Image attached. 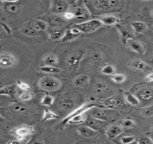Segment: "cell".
<instances>
[{"label": "cell", "mask_w": 153, "mask_h": 144, "mask_svg": "<svg viewBox=\"0 0 153 144\" xmlns=\"http://www.w3.org/2000/svg\"><path fill=\"white\" fill-rule=\"evenodd\" d=\"M89 112L91 114V117L106 123L117 119L119 115V112L115 110V109H109L101 106L93 107L89 111Z\"/></svg>", "instance_id": "obj_1"}, {"label": "cell", "mask_w": 153, "mask_h": 144, "mask_svg": "<svg viewBox=\"0 0 153 144\" xmlns=\"http://www.w3.org/2000/svg\"><path fill=\"white\" fill-rule=\"evenodd\" d=\"M92 5V7L96 11H110L118 10L123 7V2L119 0H98V1H87Z\"/></svg>", "instance_id": "obj_2"}, {"label": "cell", "mask_w": 153, "mask_h": 144, "mask_svg": "<svg viewBox=\"0 0 153 144\" xmlns=\"http://www.w3.org/2000/svg\"><path fill=\"white\" fill-rule=\"evenodd\" d=\"M62 86V82L59 79L51 76H45L38 80L40 89L46 92H54Z\"/></svg>", "instance_id": "obj_3"}, {"label": "cell", "mask_w": 153, "mask_h": 144, "mask_svg": "<svg viewBox=\"0 0 153 144\" xmlns=\"http://www.w3.org/2000/svg\"><path fill=\"white\" fill-rule=\"evenodd\" d=\"M102 22L100 21L99 18L92 19V20H88V21L79 22L76 24L74 27H76L80 32L82 33H90L98 30L99 28L102 27Z\"/></svg>", "instance_id": "obj_4"}, {"label": "cell", "mask_w": 153, "mask_h": 144, "mask_svg": "<svg viewBox=\"0 0 153 144\" xmlns=\"http://www.w3.org/2000/svg\"><path fill=\"white\" fill-rule=\"evenodd\" d=\"M35 128L32 126H28V125H23V126H19L18 128H15L13 131V134L24 143L25 140L28 139V138L33 135L35 133Z\"/></svg>", "instance_id": "obj_5"}, {"label": "cell", "mask_w": 153, "mask_h": 144, "mask_svg": "<svg viewBox=\"0 0 153 144\" xmlns=\"http://www.w3.org/2000/svg\"><path fill=\"white\" fill-rule=\"evenodd\" d=\"M85 55V52L81 50L74 52L71 53L70 55L67 57V66L68 69L72 72H74L76 68L79 66V63L81 62L82 59L83 58Z\"/></svg>", "instance_id": "obj_6"}, {"label": "cell", "mask_w": 153, "mask_h": 144, "mask_svg": "<svg viewBox=\"0 0 153 144\" xmlns=\"http://www.w3.org/2000/svg\"><path fill=\"white\" fill-rule=\"evenodd\" d=\"M69 4L65 0H55L51 1V10L55 15H62L64 13L69 11Z\"/></svg>", "instance_id": "obj_7"}, {"label": "cell", "mask_w": 153, "mask_h": 144, "mask_svg": "<svg viewBox=\"0 0 153 144\" xmlns=\"http://www.w3.org/2000/svg\"><path fill=\"white\" fill-rule=\"evenodd\" d=\"M128 66L134 69V70L138 71V72H151L152 70V67L149 65L148 64L146 63L144 61L141 59H135L131 60L128 63Z\"/></svg>", "instance_id": "obj_8"}, {"label": "cell", "mask_w": 153, "mask_h": 144, "mask_svg": "<svg viewBox=\"0 0 153 144\" xmlns=\"http://www.w3.org/2000/svg\"><path fill=\"white\" fill-rule=\"evenodd\" d=\"M17 63V59L12 53H2L0 55V66L1 68L10 69Z\"/></svg>", "instance_id": "obj_9"}, {"label": "cell", "mask_w": 153, "mask_h": 144, "mask_svg": "<svg viewBox=\"0 0 153 144\" xmlns=\"http://www.w3.org/2000/svg\"><path fill=\"white\" fill-rule=\"evenodd\" d=\"M98 107V105H95L94 103H90V102H87V103L83 104V105H81L80 107H77V108L75 109V110H73L70 114H69L64 119V120H62V123L64 124V123H65L66 121H67L69 118L74 117V116L89 112L92 108H93V107Z\"/></svg>", "instance_id": "obj_10"}, {"label": "cell", "mask_w": 153, "mask_h": 144, "mask_svg": "<svg viewBox=\"0 0 153 144\" xmlns=\"http://www.w3.org/2000/svg\"><path fill=\"white\" fill-rule=\"evenodd\" d=\"M125 45L127 46L128 48H129L132 51L135 52L137 54L143 55L145 54V49L143 45L141 43L140 41L134 39L133 38L129 37L125 41Z\"/></svg>", "instance_id": "obj_11"}, {"label": "cell", "mask_w": 153, "mask_h": 144, "mask_svg": "<svg viewBox=\"0 0 153 144\" xmlns=\"http://www.w3.org/2000/svg\"><path fill=\"white\" fill-rule=\"evenodd\" d=\"M105 124H106V122H104V121L95 118L93 117H88V119H87V120L85 123V126L91 128L92 129H93L94 131L97 132L102 131L103 128L105 126Z\"/></svg>", "instance_id": "obj_12"}, {"label": "cell", "mask_w": 153, "mask_h": 144, "mask_svg": "<svg viewBox=\"0 0 153 144\" xmlns=\"http://www.w3.org/2000/svg\"><path fill=\"white\" fill-rule=\"evenodd\" d=\"M123 105V100L118 96H112L102 102V105L106 108L115 109L121 107Z\"/></svg>", "instance_id": "obj_13"}, {"label": "cell", "mask_w": 153, "mask_h": 144, "mask_svg": "<svg viewBox=\"0 0 153 144\" xmlns=\"http://www.w3.org/2000/svg\"><path fill=\"white\" fill-rule=\"evenodd\" d=\"M3 8L7 13L10 14H17L20 10V4L19 1H1Z\"/></svg>", "instance_id": "obj_14"}, {"label": "cell", "mask_w": 153, "mask_h": 144, "mask_svg": "<svg viewBox=\"0 0 153 144\" xmlns=\"http://www.w3.org/2000/svg\"><path fill=\"white\" fill-rule=\"evenodd\" d=\"M122 126L118 125H111L105 130V135L109 139H115L122 133Z\"/></svg>", "instance_id": "obj_15"}, {"label": "cell", "mask_w": 153, "mask_h": 144, "mask_svg": "<svg viewBox=\"0 0 153 144\" xmlns=\"http://www.w3.org/2000/svg\"><path fill=\"white\" fill-rule=\"evenodd\" d=\"M77 133L79 136L84 138H93L98 135V132L85 125L79 126L77 128Z\"/></svg>", "instance_id": "obj_16"}, {"label": "cell", "mask_w": 153, "mask_h": 144, "mask_svg": "<svg viewBox=\"0 0 153 144\" xmlns=\"http://www.w3.org/2000/svg\"><path fill=\"white\" fill-rule=\"evenodd\" d=\"M81 34L82 32L78 30L76 27H71V28L67 29V30H66L64 36L61 41H62V42H68V41H72V40L76 39V38L79 37V35H81Z\"/></svg>", "instance_id": "obj_17"}, {"label": "cell", "mask_w": 153, "mask_h": 144, "mask_svg": "<svg viewBox=\"0 0 153 144\" xmlns=\"http://www.w3.org/2000/svg\"><path fill=\"white\" fill-rule=\"evenodd\" d=\"M137 97L140 100V102H147L153 100V89L150 88H145L141 89L137 94Z\"/></svg>", "instance_id": "obj_18"}, {"label": "cell", "mask_w": 153, "mask_h": 144, "mask_svg": "<svg viewBox=\"0 0 153 144\" xmlns=\"http://www.w3.org/2000/svg\"><path fill=\"white\" fill-rule=\"evenodd\" d=\"M100 21L102 22V25L107 26H112L115 25L119 23V19L115 15H111V14H105L102 15L99 17Z\"/></svg>", "instance_id": "obj_19"}, {"label": "cell", "mask_w": 153, "mask_h": 144, "mask_svg": "<svg viewBox=\"0 0 153 144\" xmlns=\"http://www.w3.org/2000/svg\"><path fill=\"white\" fill-rule=\"evenodd\" d=\"M66 30L62 27L52 28L49 33V38L52 41H61L64 36Z\"/></svg>", "instance_id": "obj_20"}, {"label": "cell", "mask_w": 153, "mask_h": 144, "mask_svg": "<svg viewBox=\"0 0 153 144\" xmlns=\"http://www.w3.org/2000/svg\"><path fill=\"white\" fill-rule=\"evenodd\" d=\"M64 19L62 16H60L59 15H55L53 14L51 16L48 17V20L47 23L48 25H51L53 28H58V27H62L63 25Z\"/></svg>", "instance_id": "obj_21"}, {"label": "cell", "mask_w": 153, "mask_h": 144, "mask_svg": "<svg viewBox=\"0 0 153 144\" xmlns=\"http://www.w3.org/2000/svg\"><path fill=\"white\" fill-rule=\"evenodd\" d=\"M88 119V116H87V112L82 113L80 114H77V115L74 116V117L69 118L68 120L66 121L64 124L67 125H79L85 123V121Z\"/></svg>", "instance_id": "obj_22"}, {"label": "cell", "mask_w": 153, "mask_h": 144, "mask_svg": "<svg viewBox=\"0 0 153 144\" xmlns=\"http://www.w3.org/2000/svg\"><path fill=\"white\" fill-rule=\"evenodd\" d=\"M32 25L35 29V30H36L38 34L46 31L48 27V24L47 23V22L44 21V20H39V19L33 20Z\"/></svg>", "instance_id": "obj_23"}, {"label": "cell", "mask_w": 153, "mask_h": 144, "mask_svg": "<svg viewBox=\"0 0 153 144\" xmlns=\"http://www.w3.org/2000/svg\"><path fill=\"white\" fill-rule=\"evenodd\" d=\"M42 62L44 66H56L58 64L59 58L53 53H48L44 55L43 58Z\"/></svg>", "instance_id": "obj_24"}, {"label": "cell", "mask_w": 153, "mask_h": 144, "mask_svg": "<svg viewBox=\"0 0 153 144\" xmlns=\"http://www.w3.org/2000/svg\"><path fill=\"white\" fill-rule=\"evenodd\" d=\"M124 100L128 105L131 106H138L140 104V101L137 95H134V94L130 92L126 91L124 92Z\"/></svg>", "instance_id": "obj_25"}, {"label": "cell", "mask_w": 153, "mask_h": 144, "mask_svg": "<svg viewBox=\"0 0 153 144\" xmlns=\"http://www.w3.org/2000/svg\"><path fill=\"white\" fill-rule=\"evenodd\" d=\"M131 27L136 33L142 34L147 30V25L145 22L142 21H134L131 23Z\"/></svg>", "instance_id": "obj_26"}, {"label": "cell", "mask_w": 153, "mask_h": 144, "mask_svg": "<svg viewBox=\"0 0 153 144\" xmlns=\"http://www.w3.org/2000/svg\"><path fill=\"white\" fill-rule=\"evenodd\" d=\"M109 87L108 85L104 81H98L95 83L93 86V91L97 95H102V94L105 93L108 90Z\"/></svg>", "instance_id": "obj_27"}, {"label": "cell", "mask_w": 153, "mask_h": 144, "mask_svg": "<svg viewBox=\"0 0 153 144\" xmlns=\"http://www.w3.org/2000/svg\"><path fill=\"white\" fill-rule=\"evenodd\" d=\"M16 92V86L15 84L7 85L0 89V95L1 96L13 97Z\"/></svg>", "instance_id": "obj_28"}, {"label": "cell", "mask_w": 153, "mask_h": 144, "mask_svg": "<svg viewBox=\"0 0 153 144\" xmlns=\"http://www.w3.org/2000/svg\"><path fill=\"white\" fill-rule=\"evenodd\" d=\"M89 81V76L87 74H81L74 78L73 80V84L76 87H82Z\"/></svg>", "instance_id": "obj_29"}, {"label": "cell", "mask_w": 153, "mask_h": 144, "mask_svg": "<svg viewBox=\"0 0 153 144\" xmlns=\"http://www.w3.org/2000/svg\"><path fill=\"white\" fill-rule=\"evenodd\" d=\"M22 34H24L26 36H28V37H34V36L38 35V34L35 29L33 28L32 25V21L27 22L25 24V25L24 26V27L22 30Z\"/></svg>", "instance_id": "obj_30"}, {"label": "cell", "mask_w": 153, "mask_h": 144, "mask_svg": "<svg viewBox=\"0 0 153 144\" xmlns=\"http://www.w3.org/2000/svg\"><path fill=\"white\" fill-rule=\"evenodd\" d=\"M60 108L62 110H69L72 109L74 106V102L72 99L69 97H65L62 99L59 103Z\"/></svg>", "instance_id": "obj_31"}, {"label": "cell", "mask_w": 153, "mask_h": 144, "mask_svg": "<svg viewBox=\"0 0 153 144\" xmlns=\"http://www.w3.org/2000/svg\"><path fill=\"white\" fill-rule=\"evenodd\" d=\"M59 118L58 114L53 112V110H49V109H45L43 110L42 114V120L43 121H49L53 120Z\"/></svg>", "instance_id": "obj_32"}, {"label": "cell", "mask_w": 153, "mask_h": 144, "mask_svg": "<svg viewBox=\"0 0 153 144\" xmlns=\"http://www.w3.org/2000/svg\"><path fill=\"white\" fill-rule=\"evenodd\" d=\"M40 71L41 72L46 74H59L62 72L61 69L56 66H40Z\"/></svg>", "instance_id": "obj_33"}, {"label": "cell", "mask_w": 153, "mask_h": 144, "mask_svg": "<svg viewBox=\"0 0 153 144\" xmlns=\"http://www.w3.org/2000/svg\"><path fill=\"white\" fill-rule=\"evenodd\" d=\"M115 72H116V69H115V67L112 64H105L101 69V73L103 75L111 76L115 74Z\"/></svg>", "instance_id": "obj_34"}, {"label": "cell", "mask_w": 153, "mask_h": 144, "mask_svg": "<svg viewBox=\"0 0 153 144\" xmlns=\"http://www.w3.org/2000/svg\"><path fill=\"white\" fill-rule=\"evenodd\" d=\"M53 102H54V97L53 96H51V95H48V94L45 95L41 100V105L46 107L51 106L53 104Z\"/></svg>", "instance_id": "obj_35"}, {"label": "cell", "mask_w": 153, "mask_h": 144, "mask_svg": "<svg viewBox=\"0 0 153 144\" xmlns=\"http://www.w3.org/2000/svg\"><path fill=\"white\" fill-rule=\"evenodd\" d=\"M33 97V94L31 91L21 92L18 95V98L22 102L30 101Z\"/></svg>", "instance_id": "obj_36"}, {"label": "cell", "mask_w": 153, "mask_h": 144, "mask_svg": "<svg viewBox=\"0 0 153 144\" xmlns=\"http://www.w3.org/2000/svg\"><path fill=\"white\" fill-rule=\"evenodd\" d=\"M111 79L116 84H122L126 79V76L123 74H114L111 76Z\"/></svg>", "instance_id": "obj_37"}, {"label": "cell", "mask_w": 153, "mask_h": 144, "mask_svg": "<svg viewBox=\"0 0 153 144\" xmlns=\"http://www.w3.org/2000/svg\"><path fill=\"white\" fill-rule=\"evenodd\" d=\"M11 109L14 112L20 114L25 113L27 111V109L26 108L25 105H21V104H14L11 106Z\"/></svg>", "instance_id": "obj_38"}, {"label": "cell", "mask_w": 153, "mask_h": 144, "mask_svg": "<svg viewBox=\"0 0 153 144\" xmlns=\"http://www.w3.org/2000/svg\"><path fill=\"white\" fill-rule=\"evenodd\" d=\"M17 87L19 89L21 90V92L25 91H30V84H27L25 81L22 80H17L16 83Z\"/></svg>", "instance_id": "obj_39"}, {"label": "cell", "mask_w": 153, "mask_h": 144, "mask_svg": "<svg viewBox=\"0 0 153 144\" xmlns=\"http://www.w3.org/2000/svg\"><path fill=\"white\" fill-rule=\"evenodd\" d=\"M141 114H142L143 117H149L153 116V105L144 107L142 110Z\"/></svg>", "instance_id": "obj_40"}, {"label": "cell", "mask_w": 153, "mask_h": 144, "mask_svg": "<svg viewBox=\"0 0 153 144\" xmlns=\"http://www.w3.org/2000/svg\"><path fill=\"white\" fill-rule=\"evenodd\" d=\"M121 126H122V128H134L135 126H136V123H135V122L133 120L126 118L122 120Z\"/></svg>", "instance_id": "obj_41"}, {"label": "cell", "mask_w": 153, "mask_h": 144, "mask_svg": "<svg viewBox=\"0 0 153 144\" xmlns=\"http://www.w3.org/2000/svg\"><path fill=\"white\" fill-rule=\"evenodd\" d=\"M136 140L134 136H125L121 138V143L122 144H130Z\"/></svg>", "instance_id": "obj_42"}, {"label": "cell", "mask_w": 153, "mask_h": 144, "mask_svg": "<svg viewBox=\"0 0 153 144\" xmlns=\"http://www.w3.org/2000/svg\"><path fill=\"white\" fill-rule=\"evenodd\" d=\"M62 16L64 20H73V19L76 18L75 13L71 11H68L67 12V13H64Z\"/></svg>", "instance_id": "obj_43"}, {"label": "cell", "mask_w": 153, "mask_h": 144, "mask_svg": "<svg viewBox=\"0 0 153 144\" xmlns=\"http://www.w3.org/2000/svg\"><path fill=\"white\" fill-rule=\"evenodd\" d=\"M138 142L139 144H153V140L147 136L142 138Z\"/></svg>", "instance_id": "obj_44"}, {"label": "cell", "mask_w": 153, "mask_h": 144, "mask_svg": "<svg viewBox=\"0 0 153 144\" xmlns=\"http://www.w3.org/2000/svg\"><path fill=\"white\" fill-rule=\"evenodd\" d=\"M145 79L147 82H153V72H149L145 76Z\"/></svg>", "instance_id": "obj_45"}, {"label": "cell", "mask_w": 153, "mask_h": 144, "mask_svg": "<svg viewBox=\"0 0 153 144\" xmlns=\"http://www.w3.org/2000/svg\"><path fill=\"white\" fill-rule=\"evenodd\" d=\"M1 27H4V28H5L4 30H6L7 33H8V34L12 33L11 29H10V27H8L7 25L6 24H4V23H3V22H1Z\"/></svg>", "instance_id": "obj_46"}, {"label": "cell", "mask_w": 153, "mask_h": 144, "mask_svg": "<svg viewBox=\"0 0 153 144\" xmlns=\"http://www.w3.org/2000/svg\"><path fill=\"white\" fill-rule=\"evenodd\" d=\"M22 141H20V140H9L7 143H6V144H22Z\"/></svg>", "instance_id": "obj_47"}, {"label": "cell", "mask_w": 153, "mask_h": 144, "mask_svg": "<svg viewBox=\"0 0 153 144\" xmlns=\"http://www.w3.org/2000/svg\"><path fill=\"white\" fill-rule=\"evenodd\" d=\"M29 144H42V143H41V142L39 140L36 139V140H33V142H31V143H29Z\"/></svg>", "instance_id": "obj_48"}, {"label": "cell", "mask_w": 153, "mask_h": 144, "mask_svg": "<svg viewBox=\"0 0 153 144\" xmlns=\"http://www.w3.org/2000/svg\"><path fill=\"white\" fill-rule=\"evenodd\" d=\"M130 144H139V142L137 141V140H135V141H134L133 143H130Z\"/></svg>", "instance_id": "obj_49"}, {"label": "cell", "mask_w": 153, "mask_h": 144, "mask_svg": "<svg viewBox=\"0 0 153 144\" xmlns=\"http://www.w3.org/2000/svg\"><path fill=\"white\" fill-rule=\"evenodd\" d=\"M151 15H152V17H153V9L152 10V11H151Z\"/></svg>", "instance_id": "obj_50"}]
</instances>
